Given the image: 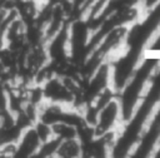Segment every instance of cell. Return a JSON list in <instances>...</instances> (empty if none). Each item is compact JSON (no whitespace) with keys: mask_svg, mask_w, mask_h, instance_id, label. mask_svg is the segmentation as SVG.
<instances>
[{"mask_svg":"<svg viewBox=\"0 0 160 158\" xmlns=\"http://www.w3.org/2000/svg\"><path fill=\"white\" fill-rule=\"evenodd\" d=\"M58 158H80L82 157V143L76 138L65 139L59 142V147L56 150Z\"/></svg>","mask_w":160,"mask_h":158,"instance_id":"277c9868","label":"cell"},{"mask_svg":"<svg viewBox=\"0 0 160 158\" xmlns=\"http://www.w3.org/2000/svg\"><path fill=\"white\" fill-rule=\"evenodd\" d=\"M51 128H52V135L59 140L79 137V129L69 123H55L51 125Z\"/></svg>","mask_w":160,"mask_h":158,"instance_id":"5b68a950","label":"cell"},{"mask_svg":"<svg viewBox=\"0 0 160 158\" xmlns=\"http://www.w3.org/2000/svg\"><path fill=\"white\" fill-rule=\"evenodd\" d=\"M144 55L142 50L124 48L109 59L111 70V87L118 93L132 76L135 69L141 61Z\"/></svg>","mask_w":160,"mask_h":158,"instance_id":"6da1fadb","label":"cell"},{"mask_svg":"<svg viewBox=\"0 0 160 158\" xmlns=\"http://www.w3.org/2000/svg\"><path fill=\"white\" fill-rule=\"evenodd\" d=\"M59 139H56L55 137H51L50 139L45 140V142H41L35 157H46V158H50V157H56V150H58V147H59Z\"/></svg>","mask_w":160,"mask_h":158,"instance_id":"8992f818","label":"cell"},{"mask_svg":"<svg viewBox=\"0 0 160 158\" xmlns=\"http://www.w3.org/2000/svg\"><path fill=\"white\" fill-rule=\"evenodd\" d=\"M158 3H159V0H142L141 1V8H142L144 11H146V10L154 8Z\"/></svg>","mask_w":160,"mask_h":158,"instance_id":"ba28073f","label":"cell"},{"mask_svg":"<svg viewBox=\"0 0 160 158\" xmlns=\"http://www.w3.org/2000/svg\"><path fill=\"white\" fill-rule=\"evenodd\" d=\"M122 123L124 122L121 117L120 104L115 97L99 109L92 128H94L95 134L99 135V134H104L111 130L120 129Z\"/></svg>","mask_w":160,"mask_h":158,"instance_id":"7a4b0ae2","label":"cell"},{"mask_svg":"<svg viewBox=\"0 0 160 158\" xmlns=\"http://www.w3.org/2000/svg\"><path fill=\"white\" fill-rule=\"evenodd\" d=\"M144 54L160 58V25L155 29V31L151 34V36L146 41L144 46Z\"/></svg>","mask_w":160,"mask_h":158,"instance_id":"52a82bcc","label":"cell"},{"mask_svg":"<svg viewBox=\"0 0 160 158\" xmlns=\"http://www.w3.org/2000/svg\"><path fill=\"white\" fill-rule=\"evenodd\" d=\"M41 140L34 129V127H28L22 130L19 140L15 144L14 157H35Z\"/></svg>","mask_w":160,"mask_h":158,"instance_id":"3957f363","label":"cell"}]
</instances>
